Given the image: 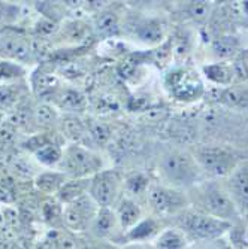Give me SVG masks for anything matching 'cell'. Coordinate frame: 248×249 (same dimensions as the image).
I'll use <instances>...</instances> for the list:
<instances>
[{
  "label": "cell",
  "instance_id": "cb8c5ba5",
  "mask_svg": "<svg viewBox=\"0 0 248 249\" xmlns=\"http://www.w3.org/2000/svg\"><path fill=\"white\" fill-rule=\"evenodd\" d=\"M118 224L117 215L111 208H99L92 225H90V230L96 237H108L112 231H114L115 225Z\"/></svg>",
  "mask_w": 248,
  "mask_h": 249
},
{
  "label": "cell",
  "instance_id": "83f0119b",
  "mask_svg": "<svg viewBox=\"0 0 248 249\" xmlns=\"http://www.w3.org/2000/svg\"><path fill=\"white\" fill-rule=\"evenodd\" d=\"M239 48L238 39L233 36H223L218 37L217 40H214L212 43V54L220 58V60H228L230 57H233L236 54Z\"/></svg>",
  "mask_w": 248,
  "mask_h": 249
},
{
  "label": "cell",
  "instance_id": "7c38bea8",
  "mask_svg": "<svg viewBox=\"0 0 248 249\" xmlns=\"http://www.w3.org/2000/svg\"><path fill=\"white\" fill-rule=\"evenodd\" d=\"M17 180H33L40 172V166L35 161V158L26 152L9 154L8 160L3 163Z\"/></svg>",
  "mask_w": 248,
  "mask_h": 249
},
{
  "label": "cell",
  "instance_id": "e575fe53",
  "mask_svg": "<svg viewBox=\"0 0 248 249\" xmlns=\"http://www.w3.org/2000/svg\"><path fill=\"white\" fill-rule=\"evenodd\" d=\"M3 121H5V114H2V112H0V125H2Z\"/></svg>",
  "mask_w": 248,
  "mask_h": 249
},
{
  "label": "cell",
  "instance_id": "8992f818",
  "mask_svg": "<svg viewBox=\"0 0 248 249\" xmlns=\"http://www.w3.org/2000/svg\"><path fill=\"white\" fill-rule=\"evenodd\" d=\"M124 179L115 169H103L90 178L88 196L99 208H112L121 198Z\"/></svg>",
  "mask_w": 248,
  "mask_h": 249
},
{
  "label": "cell",
  "instance_id": "8fae6325",
  "mask_svg": "<svg viewBox=\"0 0 248 249\" xmlns=\"http://www.w3.org/2000/svg\"><path fill=\"white\" fill-rule=\"evenodd\" d=\"M224 188L235 203L241 216L248 213V160L241 161L238 167L226 178Z\"/></svg>",
  "mask_w": 248,
  "mask_h": 249
},
{
  "label": "cell",
  "instance_id": "1f68e13d",
  "mask_svg": "<svg viewBox=\"0 0 248 249\" xmlns=\"http://www.w3.org/2000/svg\"><path fill=\"white\" fill-rule=\"evenodd\" d=\"M19 17V6L0 2V29H6L5 26H11Z\"/></svg>",
  "mask_w": 248,
  "mask_h": 249
},
{
  "label": "cell",
  "instance_id": "4316f807",
  "mask_svg": "<svg viewBox=\"0 0 248 249\" xmlns=\"http://www.w3.org/2000/svg\"><path fill=\"white\" fill-rule=\"evenodd\" d=\"M187 242L186 236L178 229H169L157 237L154 249H186Z\"/></svg>",
  "mask_w": 248,
  "mask_h": 249
},
{
  "label": "cell",
  "instance_id": "ffe728a7",
  "mask_svg": "<svg viewBox=\"0 0 248 249\" xmlns=\"http://www.w3.org/2000/svg\"><path fill=\"white\" fill-rule=\"evenodd\" d=\"M114 212L117 215L118 225L126 231H130L134 225L141 221V216H142V211L139 205L130 197L120 198L117 203V209Z\"/></svg>",
  "mask_w": 248,
  "mask_h": 249
},
{
  "label": "cell",
  "instance_id": "5bb4252c",
  "mask_svg": "<svg viewBox=\"0 0 248 249\" xmlns=\"http://www.w3.org/2000/svg\"><path fill=\"white\" fill-rule=\"evenodd\" d=\"M58 128L64 142L87 146V123L78 114L61 115Z\"/></svg>",
  "mask_w": 248,
  "mask_h": 249
},
{
  "label": "cell",
  "instance_id": "f1b7e54d",
  "mask_svg": "<svg viewBox=\"0 0 248 249\" xmlns=\"http://www.w3.org/2000/svg\"><path fill=\"white\" fill-rule=\"evenodd\" d=\"M111 128L109 125L95 121V123H87V142L92 145H106L111 139Z\"/></svg>",
  "mask_w": 248,
  "mask_h": 249
},
{
  "label": "cell",
  "instance_id": "6da1fadb",
  "mask_svg": "<svg viewBox=\"0 0 248 249\" xmlns=\"http://www.w3.org/2000/svg\"><path fill=\"white\" fill-rule=\"evenodd\" d=\"M157 172L166 187L176 190L193 188L205 178L193 152L181 148H171L162 152L157 160Z\"/></svg>",
  "mask_w": 248,
  "mask_h": 249
},
{
  "label": "cell",
  "instance_id": "4dcf8cb0",
  "mask_svg": "<svg viewBox=\"0 0 248 249\" xmlns=\"http://www.w3.org/2000/svg\"><path fill=\"white\" fill-rule=\"evenodd\" d=\"M157 230V224L153 221V219H144V221H139L134 227L129 231V237L132 240H145L148 237H151Z\"/></svg>",
  "mask_w": 248,
  "mask_h": 249
},
{
  "label": "cell",
  "instance_id": "d6a6232c",
  "mask_svg": "<svg viewBox=\"0 0 248 249\" xmlns=\"http://www.w3.org/2000/svg\"><path fill=\"white\" fill-rule=\"evenodd\" d=\"M211 5L208 2H191L189 5V14L194 19H204L210 14Z\"/></svg>",
  "mask_w": 248,
  "mask_h": 249
},
{
  "label": "cell",
  "instance_id": "3957f363",
  "mask_svg": "<svg viewBox=\"0 0 248 249\" xmlns=\"http://www.w3.org/2000/svg\"><path fill=\"white\" fill-rule=\"evenodd\" d=\"M176 218L175 225L181 231L187 240L193 242H210L226 233L232 224L221 221L218 218H214L211 215H207L200 211H184L179 215L173 216Z\"/></svg>",
  "mask_w": 248,
  "mask_h": 249
},
{
  "label": "cell",
  "instance_id": "d6986e66",
  "mask_svg": "<svg viewBox=\"0 0 248 249\" xmlns=\"http://www.w3.org/2000/svg\"><path fill=\"white\" fill-rule=\"evenodd\" d=\"M63 149H64V139H57V141H51L48 143L42 145L30 155L35 158V161L40 167L57 169L63 157Z\"/></svg>",
  "mask_w": 248,
  "mask_h": 249
},
{
  "label": "cell",
  "instance_id": "30bf717a",
  "mask_svg": "<svg viewBox=\"0 0 248 249\" xmlns=\"http://www.w3.org/2000/svg\"><path fill=\"white\" fill-rule=\"evenodd\" d=\"M99 211V206L93 201V198L88 194L69 203V205H64L63 208V224L67 229L72 231H85L90 230V225H92L96 213Z\"/></svg>",
  "mask_w": 248,
  "mask_h": 249
},
{
  "label": "cell",
  "instance_id": "ba28073f",
  "mask_svg": "<svg viewBox=\"0 0 248 249\" xmlns=\"http://www.w3.org/2000/svg\"><path fill=\"white\" fill-rule=\"evenodd\" d=\"M35 47L32 40L12 27L0 29V60L27 66L35 61Z\"/></svg>",
  "mask_w": 248,
  "mask_h": 249
},
{
  "label": "cell",
  "instance_id": "7402d4cb",
  "mask_svg": "<svg viewBox=\"0 0 248 249\" xmlns=\"http://www.w3.org/2000/svg\"><path fill=\"white\" fill-rule=\"evenodd\" d=\"M93 30L105 37V40L112 39V36H117L120 32V21L118 15L112 11H100L93 18Z\"/></svg>",
  "mask_w": 248,
  "mask_h": 249
},
{
  "label": "cell",
  "instance_id": "52a82bcc",
  "mask_svg": "<svg viewBox=\"0 0 248 249\" xmlns=\"http://www.w3.org/2000/svg\"><path fill=\"white\" fill-rule=\"evenodd\" d=\"M165 87L175 100L186 103L196 102L205 94L204 82L197 72L184 67L169 72L165 78Z\"/></svg>",
  "mask_w": 248,
  "mask_h": 249
},
{
  "label": "cell",
  "instance_id": "d4e9b609",
  "mask_svg": "<svg viewBox=\"0 0 248 249\" xmlns=\"http://www.w3.org/2000/svg\"><path fill=\"white\" fill-rule=\"evenodd\" d=\"M205 76L217 85L229 87L235 78V69L226 63H212L204 67Z\"/></svg>",
  "mask_w": 248,
  "mask_h": 249
},
{
  "label": "cell",
  "instance_id": "836d02e7",
  "mask_svg": "<svg viewBox=\"0 0 248 249\" xmlns=\"http://www.w3.org/2000/svg\"><path fill=\"white\" fill-rule=\"evenodd\" d=\"M123 249H154V246H148V245L141 243V242H134V243H130V245L124 246Z\"/></svg>",
  "mask_w": 248,
  "mask_h": 249
},
{
  "label": "cell",
  "instance_id": "d590c367",
  "mask_svg": "<svg viewBox=\"0 0 248 249\" xmlns=\"http://www.w3.org/2000/svg\"><path fill=\"white\" fill-rule=\"evenodd\" d=\"M95 249H96V248H95Z\"/></svg>",
  "mask_w": 248,
  "mask_h": 249
},
{
  "label": "cell",
  "instance_id": "9c48e42d",
  "mask_svg": "<svg viewBox=\"0 0 248 249\" xmlns=\"http://www.w3.org/2000/svg\"><path fill=\"white\" fill-rule=\"evenodd\" d=\"M147 203L153 212L160 216H176L186 211L189 198L187 196L172 187L150 185L147 190Z\"/></svg>",
  "mask_w": 248,
  "mask_h": 249
},
{
  "label": "cell",
  "instance_id": "9a60e30c",
  "mask_svg": "<svg viewBox=\"0 0 248 249\" xmlns=\"http://www.w3.org/2000/svg\"><path fill=\"white\" fill-rule=\"evenodd\" d=\"M54 99V106L58 110H63L64 114H78L87 106L85 96L78 91L75 88L71 87H58L56 89V93L53 94Z\"/></svg>",
  "mask_w": 248,
  "mask_h": 249
},
{
  "label": "cell",
  "instance_id": "603a6c76",
  "mask_svg": "<svg viewBox=\"0 0 248 249\" xmlns=\"http://www.w3.org/2000/svg\"><path fill=\"white\" fill-rule=\"evenodd\" d=\"M88 187H90V178L88 179H67L56 196L61 205H69V203L87 196Z\"/></svg>",
  "mask_w": 248,
  "mask_h": 249
},
{
  "label": "cell",
  "instance_id": "5b68a950",
  "mask_svg": "<svg viewBox=\"0 0 248 249\" xmlns=\"http://www.w3.org/2000/svg\"><path fill=\"white\" fill-rule=\"evenodd\" d=\"M191 152L202 172L211 178L226 179L238 167V164L245 160V158H241L235 149L220 145H200Z\"/></svg>",
  "mask_w": 248,
  "mask_h": 249
},
{
  "label": "cell",
  "instance_id": "2e32d148",
  "mask_svg": "<svg viewBox=\"0 0 248 249\" xmlns=\"http://www.w3.org/2000/svg\"><path fill=\"white\" fill-rule=\"evenodd\" d=\"M133 33L136 39L145 45H159L165 39V26L160 19L155 18H144L134 24Z\"/></svg>",
  "mask_w": 248,
  "mask_h": 249
},
{
  "label": "cell",
  "instance_id": "f546056e",
  "mask_svg": "<svg viewBox=\"0 0 248 249\" xmlns=\"http://www.w3.org/2000/svg\"><path fill=\"white\" fill-rule=\"evenodd\" d=\"M150 188V179L144 173H133L124 179V190H127L132 196H139L147 193Z\"/></svg>",
  "mask_w": 248,
  "mask_h": 249
},
{
  "label": "cell",
  "instance_id": "44dd1931",
  "mask_svg": "<svg viewBox=\"0 0 248 249\" xmlns=\"http://www.w3.org/2000/svg\"><path fill=\"white\" fill-rule=\"evenodd\" d=\"M67 179L69 178L57 169H45L38 173V176L33 179V184L40 193L53 196L58 193Z\"/></svg>",
  "mask_w": 248,
  "mask_h": 249
},
{
  "label": "cell",
  "instance_id": "e0dca14e",
  "mask_svg": "<svg viewBox=\"0 0 248 249\" xmlns=\"http://www.w3.org/2000/svg\"><path fill=\"white\" fill-rule=\"evenodd\" d=\"M27 87L17 81L0 82V112L9 114L26 99Z\"/></svg>",
  "mask_w": 248,
  "mask_h": 249
},
{
  "label": "cell",
  "instance_id": "ac0fdd59",
  "mask_svg": "<svg viewBox=\"0 0 248 249\" xmlns=\"http://www.w3.org/2000/svg\"><path fill=\"white\" fill-rule=\"evenodd\" d=\"M215 100L232 109H248V85H229L215 89Z\"/></svg>",
  "mask_w": 248,
  "mask_h": 249
},
{
  "label": "cell",
  "instance_id": "7a4b0ae2",
  "mask_svg": "<svg viewBox=\"0 0 248 249\" xmlns=\"http://www.w3.org/2000/svg\"><path fill=\"white\" fill-rule=\"evenodd\" d=\"M103 158L99 152L78 143H67L57 170L69 179H88L103 170Z\"/></svg>",
  "mask_w": 248,
  "mask_h": 249
},
{
  "label": "cell",
  "instance_id": "277c9868",
  "mask_svg": "<svg viewBox=\"0 0 248 249\" xmlns=\"http://www.w3.org/2000/svg\"><path fill=\"white\" fill-rule=\"evenodd\" d=\"M196 201L199 205L200 212L226 221L229 224L238 221L241 218L239 211L236 209L235 203L228 194L224 185H220L214 180H207L196 185Z\"/></svg>",
  "mask_w": 248,
  "mask_h": 249
},
{
  "label": "cell",
  "instance_id": "484cf974",
  "mask_svg": "<svg viewBox=\"0 0 248 249\" xmlns=\"http://www.w3.org/2000/svg\"><path fill=\"white\" fill-rule=\"evenodd\" d=\"M18 180L12 176L8 167L0 163V201L14 203L18 196Z\"/></svg>",
  "mask_w": 248,
  "mask_h": 249
},
{
  "label": "cell",
  "instance_id": "4fadbf2b",
  "mask_svg": "<svg viewBox=\"0 0 248 249\" xmlns=\"http://www.w3.org/2000/svg\"><path fill=\"white\" fill-rule=\"evenodd\" d=\"M60 110L50 102H39L33 106V125L35 131H57L60 127Z\"/></svg>",
  "mask_w": 248,
  "mask_h": 249
}]
</instances>
